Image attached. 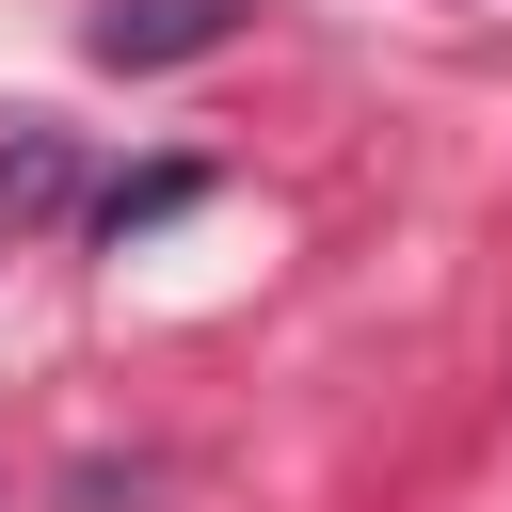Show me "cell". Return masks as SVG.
Returning <instances> with one entry per match:
<instances>
[{
    "instance_id": "obj_1",
    "label": "cell",
    "mask_w": 512,
    "mask_h": 512,
    "mask_svg": "<svg viewBox=\"0 0 512 512\" xmlns=\"http://www.w3.org/2000/svg\"><path fill=\"white\" fill-rule=\"evenodd\" d=\"M192 48H224V0H112L96 16V64H192Z\"/></svg>"
},
{
    "instance_id": "obj_2",
    "label": "cell",
    "mask_w": 512,
    "mask_h": 512,
    "mask_svg": "<svg viewBox=\"0 0 512 512\" xmlns=\"http://www.w3.org/2000/svg\"><path fill=\"white\" fill-rule=\"evenodd\" d=\"M48 208H64V144H16L0 160V224H48Z\"/></svg>"
},
{
    "instance_id": "obj_3",
    "label": "cell",
    "mask_w": 512,
    "mask_h": 512,
    "mask_svg": "<svg viewBox=\"0 0 512 512\" xmlns=\"http://www.w3.org/2000/svg\"><path fill=\"white\" fill-rule=\"evenodd\" d=\"M192 192H208V176H128V192H112V208H96V224H112V240H144V224H176V208H192Z\"/></svg>"
}]
</instances>
